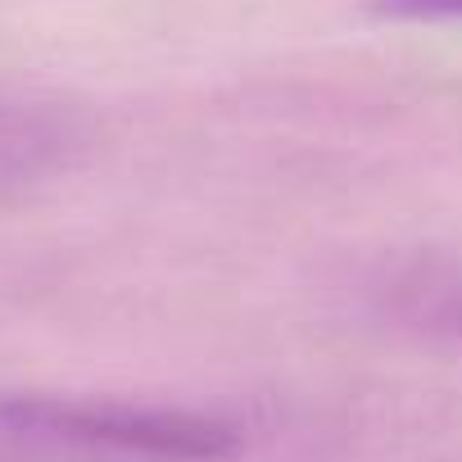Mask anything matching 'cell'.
I'll use <instances>...</instances> for the list:
<instances>
[{
  "instance_id": "obj_1",
  "label": "cell",
  "mask_w": 462,
  "mask_h": 462,
  "mask_svg": "<svg viewBox=\"0 0 462 462\" xmlns=\"http://www.w3.org/2000/svg\"><path fill=\"white\" fill-rule=\"evenodd\" d=\"M0 421L96 462H222L241 448V426L217 412L109 394L0 390Z\"/></svg>"
},
{
  "instance_id": "obj_2",
  "label": "cell",
  "mask_w": 462,
  "mask_h": 462,
  "mask_svg": "<svg viewBox=\"0 0 462 462\" xmlns=\"http://www.w3.org/2000/svg\"><path fill=\"white\" fill-rule=\"evenodd\" d=\"M385 313L439 349L462 354V250H421L381 282Z\"/></svg>"
},
{
  "instance_id": "obj_3",
  "label": "cell",
  "mask_w": 462,
  "mask_h": 462,
  "mask_svg": "<svg viewBox=\"0 0 462 462\" xmlns=\"http://www.w3.org/2000/svg\"><path fill=\"white\" fill-rule=\"evenodd\" d=\"M64 150H69V136L46 109L0 96V199L51 177Z\"/></svg>"
},
{
  "instance_id": "obj_4",
  "label": "cell",
  "mask_w": 462,
  "mask_h": 462,
  "mask_svg": "<svg viewBox=\"0 0 462 462\" xmlns=\"http://www.w3.org/2000/svg\"><path fill=\"white\" fill-rule=\"evenodd\" d=\"M372 10L394 23H462V0H372Z\"/></svg>"
}]
</instances>
